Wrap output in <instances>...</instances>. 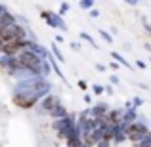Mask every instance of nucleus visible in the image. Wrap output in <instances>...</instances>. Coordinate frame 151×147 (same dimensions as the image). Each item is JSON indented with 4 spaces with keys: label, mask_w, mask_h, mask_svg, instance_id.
<instances>
[{
    "label": "nucleus",
    "mask_w": 151,
    "mask_h": 147,
    "mask_svg": "<svg viewBox=\"0 0 151 147\" xmlns=\"http://www.w3.org/2000/svg\"><path fill=\"white\" fill-rule=\"evenodd\" d=\"M126 136H128L130 140H142V138H147V128H145L144 124L134 122V124H130L128 128H126Z\"/></svg>",
    "instance_id": "7ed1b4c3"
},
{
    "label": "nucleus",
    "mask_w": 151,
    "mask_h": 147,
    "mask_svg": "<svg viewBox=\"0 0 151 147\" xmlns=\"http://www.w3.org/2000/svg\"><path fill=\"white\" fill-rule=\"evenodd\" d=\"M37 94L35 92H17L14 96V103L17 107H21V109H31V107L35 105V101H37Z\"/></svg>",
    "instance_id": "f03ea898"
},
{
    "label": "nucleus",
    "mask_w": 151,
    "mask_h": 147,
    "mask_svg": "<svg viewBox=\"0 0 151 147\" xmlns=\"http://www.w3.org/2000/svg\"><path fill=\"white\" fill-rule=\"evenodd\" d=\"M94 92H96V94H101L103 88H101V86H94Z\"/></svg>",
    "instance_id": "20e7f679"
},
{
    "label": "nucleus",
    "mask_w": 151,
    "mask_h": 147,
    "mask_svg": "<svg viewBox=\"0 0 151 147\" xmlns=\"http://www.w3.org/2000/svg\"><path fill=\"white\" fill-rule=\"evenodd\" d=\"M0 38H2V44L25 40V31L14 23V25H8V27H2V29H0Z\"/></svg>",
    "instance_id": "f257e3e1"
}]
</instances>
